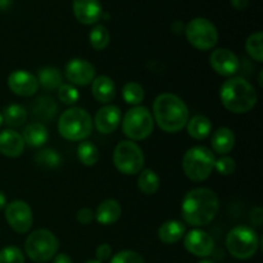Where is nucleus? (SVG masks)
I'll return each instance as SVG.
<instances>
[{"mask_svg":"<svg viewBox=\"0 0 263 263\" xmlns=\"http://www.w3.org/2000/svg\"><path fill=\"white\" fill-rule=\"evenodd\" d=\"M246 50L252 59L258 63L263 62V33L261 31L249 35L246 41Z\"/></svg>","mask_w":263,"mask_h":263,"instance_id":"33","label":"nucleus"},{"mask_svg":"<svg viewBox=\"0 0 263 263\" xmlns=\"http://www.w3.org/2000/svg\"><path fill=\"white\" fill-rule=\"evenodd\" d=\"M215 170L222 176H230L235 172L236 163L235 159L229 156H222L215 162Z\"/></svg>","mask_w":263,"mask_h":263,"instance_id":"36","label":"nucleus"},{"mask_svg":"<svg viewBox=\"0 0 263 263\" xmlns=\"http://www.w3.org/2000/svg\"><path fill=\"white\" fill-rule=\"evenodd\" d=\"M5 220L18 234H26L33 225V213L25 200H13L5 207Z\"/></svg>","mask_w":263,"mask_h":263,"instance_id":"11","label":"nucleus"},{"mask_svg":"<svg viewBox=\"0 0 263 263\" xmlns=\"http://www.w3.org/2000/svg\"><path fill=\"white\" fill-rule=\"evenodd\" d=\"M145 157L143 149L131 140H122L113 151V164L123 175H136L143 170Z\"/></svg>","mask_w":263,"mask_h":263,"instance_id":"9","label":"nucleus"},{"mask_svg":"<svg viewBox=\"0 0 263 263\" xmlns=\"http://www.w3.org/2000/svg\"><path fill=\"white\" fill-rule=\"evenodd\" d=\"M198 263H216V262L215 261H211V259L204 258V259H202V261H199Z\"/></svg>","mask_w":263,"mask_h":263,"instance_id":"45","label":"nucleus"},{"mask_svg":"<svg viewBox=\"0 0 263 263\" xmlns=\"http://www.w3.org/2000/svg\"><path fill=\"white\" fill-rule=\"evenodd\" d=\"M73 14L82 25H95L103 17L99 0H73Z\"/></svg>","mask_w":263,"mask_h":263,"instance_id":"17","label":"nucleus"},{"mask_svg":"<svg viewBox=\"0 0 263 263\" xmlns=\"http://www.w3.org/2000/svg\"><path fill=\"white\" fill-rule=\"evenodd\" d=\"M185 35L192 46L198 50H211L218 41V31L210 20L197 17L185 26Z\"/></svg>","mask_w":263,"mask_h":263,"instance_id":"10","label":"nucleus"},{"mask_svg":"<svg viewBox=\"0 0 263 263\" xmlns=\"http://www.w3.org/2000/svg\"><path fill=\"white\" fill-rule=\"evenodd\" d=\"M25 253L18 247L8 246L0 251V263H25Z\"/></svg>","mask_w":263,"mask_h":263,"instance_id":"35","label":"nucleus"},{"mask_svg":"<svg viewBox=\"0 0 263 263\" xmlns=\"http://www.w3.org/2000/svg\"><path fill=\"white\" fill-rule=\"evenodd\" d=\"M220 211V199L212 189L195 187L184 195L181 217L192 228H203L212 222Z\"/></svg>","mask_w":263,"mask_h":263,"instance_id":"1","label":"nucleus"},{"mask_svg":"<svg viewBox=\"0 0 263 263\" xmlns=\"http://www.w3.org/2000/svg\"><path fill=\"white\" fill-rule=\"evenodd\" d=\"M8 204V200H7V195L4 194V193L0 190V210H3V208L7 207Z\"/></svg>","mask_w":263,"mask_h":263,"instance_id":"44","label":"nucleus"},{"mask_svg":"<svg viewBox=\"0 0 263 263\" xmlns=\"http://www.w3.org/2000/svg\"><path fill=\"white\" fill-rule=\"evenodd\" d=\"M249 0H231V5H233L235 9L238 10H243L248 7Z\"/></svg>","mask_w":263,"mask_h":263,"instance_id":"42","label":"nucleus"},{"mask_svg":"<svg viewBox=\"0 0 263 263\" xmlns=\"http://www.w3.org/2000/svg\"><path fill=\"white\" fill-rule=\"evenodd\" d=\"M121 121H122V113L117 105L105 104L98 112L95 113L92 125L103 135L112 134L120 127Z\"/></svg>","mask_w":263,"mask_h":263,"instance_id":"16","label":"nucleus"},{"mask_svg":"<svg viewBox=\"0 0 263 263\" xmlns=\"http://www.w3.org/2000/svg\"><path fill=\"white\" fill-rule=\"evenodd\" d=\"M58 99L61 100L63 104L73 105L76 104L77 100L80 99V92L76 86L71 84H62L58 87Z\"/></svg>","mask_w":263,"mask_h":263,"instance_id":"34","label":"nucleus"},{"mask_svg":"<svg viewBox=\"0 0 263 263\" xmlns=\"http://www.w3.org/2000/svg\"><path fill=\"white\" fill-rule=\"evenodd\" d=\"M186 234V226L179 220H168L158 229V239L164 244H176Z\"/></svg>","mask_w":263,"mask_h":263,"instance_id":"23","label":"nucleus"},{"mask_svg":"<svg viewBox=\"0 0 263 263\" xmlns=\"http://www.w3.org/2000/svg\"><path fill=\"white\" fill-rule=\"evenodd\" d=\"M59 240L50 230L39 229L32 231L25 240V252L35 263H46L58 253Z\"/></svg>","mask_w":263,"mask_h":263,"instance_id":"6","label":"nucleus"},{"mask_svg":"<svg viewBox=\"0 0 263 263\" xmlns=\"http://www.w3.org/2000/svg\"><path fill=\"white\" fill-rule=\"evenodd\" d=\"M122 98L125 103L133 105V107H136V105H140L141 102L144 100L145 91H144L143 86L139 82L128 81L122 87Z\"/></svg>","mask_w":263,"mask_h":263,"instance_id":"30","label":"nucleus"},{"mask_svg":"<svg viewBox=\"0 0 263 263\" xmlns=\"http://www.w3.org/2000/svg\"><path fill=\"white\" fill-rule=\"evenodd\" d=\"M35 163L44 168H57L62 164V157L59 152L51 148H44L35 154L33 157Z\"/></svg>","mask_w":263,"mask_h":263,"instance_id":"31","label":"nucleus"},{"mask_svg":"<svg viewBox=\"0 0 263 263\" xmlns=\"http://www.w3.org/2000/svg\"><path fill=\"white\" fill-rule=\"evenodd\" d=\"M220 100L223 107L235 115L248 113L256 107L258 94L243 77H230L220 87Z\"/></svg>","mask_w":263,"mask_h":263,"instance_id":"3","label":"nucleus"},{"mask_svg":"<svg viewBox=\"0 0 263 263\" xmlns=\"http://www.w3.org/2000/svg\"><path fill=\"white\" fill-rule=\"evenodd\" d=\"M184 247L190 254L199 258H207L215 249L212 236L200 228H194L184 235Z\"/></svg>","mask_w":263,"mask_h":263,"instance_id":"13","label":"nucleus"},{"mask_svg":"<svg viewBox=\"0 0 263 263\" xmlns=\"http://www.w3.org/2000/svg\"><path fill=\"white\" fill-rule=\"evenodd\" d=\"M252 222L254 223L256 226H261L262 225V220H263V212L259 207L254 208L253 212H252Z\"/></svg>","mask_w":263,"mask_h":263,"instance_id":"40","label":"nucleus"},{"mask_svg":"<svg viewBox=\"0 0 263 263\" xmlns=\"http://www.w3.org/2000/svg\"><path fill=\"white\" fill-rule=\"evenodd\" d=\"M2 115L4 123L7 126H9L10 128H17L23 126L28 117L27 109L23 105L15 104V103L5 107Z\"/></svg>","mask_w":263,"mask_h":263,"instance_id":"27","label":"nucleus"},{"mask_svg":"<svg viewBox=\"0 0 263 263\" xmlns=\"http://www.w3.org/2000/svg\"><path fill=\"white\" fill-rule=\"evenodd\" d=\"M185 127H186L190 138L195 139V140H204L212 133V121L207 116L195 115L189 118Z\"/></svg>","mask_w":263,"mask_h":263,"instance_id":"24","label":"nucleus"},{"mask_svg":"<svg viewBox=\"0 0 263 263\" xmlns=\"http://www.w3.org/2000/svg\"><path fill=\"white\" fill-rule=\"evenodd\" d=\"M235 134L229 127H220L212 134L211 138V145L215 153L226 156L230 153L235 146Z\"/></svg>","mask_w":263,"mask_h":263,"instance_id":"22","label":"nucleus"},{"mask_svg":"<svg viewBox=\"0 0 263 263\" xmlns=\"http://www.w3.org/2000/svg\"><path fill=\"white\" fill-rule=\"evenodd\" d=\"M64 76L73 86H87L97 77L95 67L84 58H72L64 67Z\"/></svg>","mask_w":263,"mask_h":263,"instance_id":"12","label":"nucleus"},{"mask_svg":"<svg viewBox=\"0 0 263 263\" xmlns=\"http://www.w3.org/2000/svg\"><path fill=\"white\" fill-rule=\"evenodd\" d=\"M122 131L131 141L145 140L154 130V120L152 112L146 107L136 105L130 108L123 116Z\"/></svg>","mask_w":263,"mask_h":263,"instance_id":"8","label":"nucleus"},{"mask_svg":"<svg viewBox=\"0 0 263 263\" xmlns=\"http://www.w3.org/2000/svg\"><path fill=\"white\" fill-rule=\"evenodd\" d=\"M58 105L54 102L51 97H39L32 104V112L35 117H37L41 121H50L53 120L54 116L57 115Z\"/></svg>","mask_w":263,"mask_h":263,"instance_id":"26","label":"nucleus"},{"mask_svg":"<svg viewBox=\"0 0 263 263\" xmlns=\"http://www.w3.org/2000/svg\"><path fill=\"white\" fill-rule=\"evenodd\" d=\"M172 31H174L176 35H179V33H182V31H185V27H184V23L180 22V21H176V22H174V25L171 26Z\"/></svg>","mask_w":263,"mask_h":263,"instance_id":"43","label":"nucleus"},{"mask_svg":"<svg viewBox=\"0 0 263 263\" xmlns=\"http://www.w3.org/2000/svg\"><path fill=\"white\" fill-rule=\"evenodd\" d=\"M99 149H98V146L92 141H80L79 146H77V158H79V161L84 166H95L98 161H99Z\"/></svg>","mask_w":263,"mask_h":263,"instance_id":"29","label":"nucleus"},{"mask_svg":"<svg viewBox=\"0 0 263 263\" xmlns=\"http://www.w3.org/2000/svg\"><path fill=\"white\" fill-rule=\"evenodd\" d=\"M92 118L86 109L71 107L64 110L58 120V133L66 140L84 141L91 135Z\"/></svg>","mask_w":263,"mask_h":263,"instance_id":"4","label":"nucleus"},{"mask_svg":"<svg viewBox=\"0 0 263 263\" xmlns=\"http://www.w3.org/2000/svg\"><path fill=\"white\" fill-rule=\"evenodd\" d=\"M36 79H37L39 86L48 90V91H54L63 84V74L55 67H43V68H40Z\"/></svg>","mask_w":263,"mask_h":263,"instance_id":"25","label":"nucleus"},{"mask_svg":"<svg viewBox=\"0 0 263 263\" xmlns=\"http://www.w3.org/2000/svg\"><path fill=\"white\" fill-rule=\"evenodd\" d=\"M26 144L22 135L13 128H7L0 133V154L8 158H18L23 154Z\"/></svg>","mask_w":263,"mask_h":263,"instance_id":"18","label":"nucleus"},{"mask_svg":"<svg viewBox=\"0 0 263 263\" xmlns=\"http://www.w3.org/2000/svg\"><path fill=\"white\" fill-rule=\"evenodd\" d=\"M95 220L103 226H109L117 222L122 216V207L116 199H105L97 207L94 212Z\"/></svg>","mask_w":263,"mask_h":263,"instance_id":"19","label":"nucleus"},{"mask_svg":"<svg viewBox=\"0 0 263 263\" xmlns=\"http://www.w3.org/2000/svg\"><path fill=\"white\" fill-rule=\"evenodd\" d=\"M109 263H145V262H144V258L141 257V254H139L138 252L126 249V251H121L118 252V253H116L115 256H112Z\"/></svg>","mask_w":263,"mask_h":263,"instance_id":"37","label":"nucleus"},{"mask_svg":"<svg viewBox=\"0 0 263 263\" xmlns=\"http://www.w3.org/2000/svg\"><path fill=\"white\" fill-rule=\"evenodd\" d=\"M53 263H73V262H72V258L68 256V254L59 253L53 258Z\"/></svg>","mask_w":263,"mask_h":263,"instance_id":"41","label":"nucleus"},{"mask_svg":"<svg viewBox=\"0 0 263 263\" xmlns=\"http://www.w3.org/2000/svg\"><path fill=\"white\" fill-rule=\"evenodd\" d=\"M161 186V179L156 171L151 168L141 170L138 177V187L144 195L156 194Z\"/></svg>","mask_w":263,"mask_h":263,"instance_id":"28","label":"nucleus"},{"mask_svg":"<svg viewBox=\"0 0 263 263\" xmlns=\"http://www.w3.org/2000/svg\"><path fill=\"white\" fill-rule=\"evenodd\" d=\"M216 157L210 148L202 145L192 146L182 157V171L194 182L205 181L215 170Z\"/></svg>","mask_w":263,"mask_h":263,"instance_id":"5","label":"nucleus"},{"mask_svg":"<svg viewBox=\"0 0 263 263\" xmlns=\"http://www.w3.org/2000/svg\"><path fill=\"white\" fill-rule=\"evenodd\" d=\"M259 247L258 234L253 228L239 225L231 229L226 236V249L236 259H249L257 253Z\"/></svg>","mask_w":263,"mask_h":263,"instance_id":"7","label":"nucleus"},{"mask_svg":"<svg viewBox=\"0 0 263 263\" xmlns=\"http://www.w3.org/2000/svg\"><path fill=\"white\" fill-rule=\"evenodd\" d=\"M4 123V121H3V115L0 113V127H2V125Z\"/></svg>","mask_w":263,"mask_h":263,"instance_id":"47","label":"nucleus"},{"mask_svg":"<svg viewBox=\"0 0 263 263\" xmlns=\"http://www.w3.org/2000/svg\"><path fill=\"white\" fill-rule=\"evenodd\" d=\"M76 220L79 221L81 225H89L92 221L95 220V215L90 208H81V210L77 211L76 213Z\"/></svg>","mask_w":263,"mask_h":263,"instance_id":"39","label":"nucleus"},{"mask_svg":"<svg viewBox=\"0 0 263 263\" xmlns=\"http://www.w3.org/2000/svg\"><path fill=\"white\" fill-rule=\"evenodd\" d=\"M84 263H102V262H99V261H98V259H89V261H86V262H84Z\"/></svg>","mask_w":263,"mask_h":263,"instance_id":"46","label":"nucleus"},{"mask_svg":"<svg viewBox=\"0 0 263 263\" xmlns=\"http://www.w3.org/2000/svg\"><path fill=\"white\" fill-rule=\"evenodd\" d=\"M91 94L97 102L109 104L116 97V84L109 76H97L91 82Z\"/></svg>","mask_w":263,"mask_h":263,"instance_id":"20","label":"nucleus"},{"mask_svg":"<svg viewBox=\"0 0 263 263\" xmlns=\"http://www.w3.org/2000/svg\"><path fill=\"white\" fill-rule=\"evenodd\" d=\"M95 257L99 262H105V261H109L112 258V248H110L109 244L107 243H103L100 246L97 247L95 249Z\"/></svg>","mask_w":263,"mask_h":263,"instance_id":"38","label":"nucleus"},{"mask_svg":"<svg viewBox=\"0 0 263 263\" xmlns=\"http://www.w3.org/2000/svg\"><path fill=\"white\" fill-rule=\"evenodd\" d=\"M7 84L13 94L22 98L32 97L39 90V82L35 74L25 69L13 71L8 76Z\"/></svg>","mask_w":263,"mask_h":263,"instance_id":"15","label":"nucleus"},{"mask_svg":"<svg viewBox=\"0 0 263 263\" xmlns=\"http://www.w3.org/2000/svg\"><path fill=\"white\" fill-rule=\"evenodd\" d=\"M153 120L162 131L176 134L186 126L190 118L186 103L171 92L159 94L153 102Z\"/></svg>","mask_w":263,"mask_h":263,"instance_id":"2","label":"nucleus"},{"mask_svg":"<svg viewBox=\"0 0 263 263\" xmlns=\"http://www.w3.org/2000/svg\"><path fill=\"white\" fill-rule=\"evenodd\" d=\"M89 41L92 49L100 51L104 50L110 43V33L107 30V27L103 25H97L92 27V30L89 33Z\"/></svg>","mask_w":263,"mask_h":263,"instance_id":"32","label":"nucleus"},{"mask_svg":"<svg viewBox=\"0 0 263 263\" xmlns=\"http://www.w3.org/2000/svg\"><path fill=\"white\" fill-rule=\"evenodd\" d=\"M22 138L26 145L31 148H41L49 140L48 127L43 122H32L22 131Z\"/></svg>","mask_w":263,"mask_h":263,"instance_id":"21","label":"nucleus"},{"mask_svg":"<svg viewBox=\"0 0 263 263\" xmlns=\"http://www.w3.org/2000/svg\"><path fill=\"white\" fill-rule=\"evenodd\" d=\"M210 64L216 73L223 77H233L240 69L238 55L228 48L215 49L210 55Z\"/></svg>","mask_w":263,"mask_h":263,"instance_id":"14","label":"nucleus"}]
</instances>
